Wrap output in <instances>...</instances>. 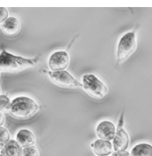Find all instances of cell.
Wrapping results in <instances>:
<instances>
[{"mask_svg": "<svg viewBox=\"0 0 152 156\" xmlns=\"http://www.w3.org/2000/svg\"><path fill=\"white\" fill-rule=\"evenodd\" d=\"M38 63V58H24L12 54L2 50L0 56V68L2 72H18L23 69L33 68Z\"/></svg>", "mask_w": 152, "mask_h": 156, "instance_id": "obj_1", "label": "cell"}, {"mask_svg": "<svg viewBox=\"0 0 152 156\" xmlns=\"http://www.w3.org/2000/svg\"><path fill=\"white\" fill-rule=\"evenodd\" d=\"M39 109V105L33 98L27 96H20L12 101L9 113L16 119L24 120L36 115Z\"/></svg>", "mask_w": 152, "mask_h": 156, "instance_id": "obj_2", "label": "cell"}, {"mask_svg": "<svg viewBox=\"0 0 152 156\" xmlns=\"http://www.w3.org/2000/svg\"><path fill=\"white\" fill-rule=\"evenodd\" d=\"M136 48H137L136 34L134 32L125 33L119 39L117 46V52H116L117 62L118 64L123 63L124 60H126L135 51Z\"/></svg>", "mask_w": 152, "mask_h": 156, "instance_id": "obj_3", "label": "cell"}, {"mask_svg": "<svg viewBox=\"0 0 152 156\" xmlns=\"http://www.w3.org/2000/svg\"><path fill=\"white\" fill-rule=\"evenodd\" d=\"M82 84L86 93L95 98H103L108 94L107 85L93 74L85 75L82 77Z\"/></svg>", "mask_w": 152, "mask_h": 156, "instance_id": "obj_4", "label": "cell"}, {"mask_svg": "<svg viewBox=\"0 0 152 156\" xmlns=\"http://www.w3.org/2000/svg\"><path fill=\"white\" fill-rule=\"evenodd\" d=\"M50 80L57 86L62 88H83L82 83L77 81L70 73L68 71H57L48 72Z\"/></svg>", "mask_w": 152, "mask_h": 156, "instance_id": "obj_5", "label": "cell"}, {"mask_svg": "<svg viewBox=\"0 0 152 156\" xmlns=\"http://www.w3.org/2000/svg\"><path fill=\"white\" fill-rule=\"evenodd\" d=\"M70 58L66 51H57L50 55L48 67L53 72L64 71L69 65Z\"/></svg>", "mask_w": 152, "mask_h": 156, "instance_id": "obj_6", "label": "cell"}, {"mask_svg": "<svg viewBox=\"0 0 152 156\" xmlns=\"http://www.w3.org/2000/svg\"><path fill=\"white\" fill-rule=\"evenodd\" d=\"M124 113L121 114L120 119L118 122V126L117 128L116 136L113 139V147L115 152H121L125 151L129 146V135L127 132L124 129Z\"/></svg>", "mask_w": 152, "mask_h": 156, "instance_id": "obj_7", "label": "cell"}, {"mask_svg": "<svg viewBox=\"0 0 152 156\" xmlns=\"http://www.w3.org/2000/svg\"><path fill=\"white\" fill-rule=\"evenodd\" d=\"M95 131L99 139L110 141L114 139L117 132V128L113 122L109 121H102L97 125Z\"/></svg>", "mask_w": 152, "mask_h": 156, "instance_id": "obj_8", "label": "cell"}, {"mask_svg": "<svg viewBox=\"0 0 152 156\" xmlns=\"http://www.w3.org/2000/svg\"><path fill=\"white\" fill-rule=\"evenodd\" d=\"M0 28H1L2 32L6 34V36L13 37V36L18 35V33L21 29V25L19 20L16 17L12 16V17H8L3 22H1Z\"/></svg>", "mask_w": 152, "mask_h": 156, "instance_id": "obj_9", "label": "cell"}, {"mask_svg": "<svg viewBox=\"0 0 152 156\" xmlns=\"http://www.w3.org/2000/svg\"><path fill=\"white\" fill-rule=\"evenodd\" d=\"M91 147L97 156H109L113 154L114 147L110 141L97 139L91 144Z\"/></svg>", "mask_w": 152, "mask_h": 156, "instance_id": "obj_10", "label": "cell"}, {"mask_svg": "<svg viewBox=\"0 0 152 156\" xmlns=\"http://www.w3.org/2000/svg\"><path fill=\"white\" fill-rule=\"evenodd\" d=\"M16 141L23 148L34 146V145L36 144V136L29 129H22L16 134Z\"/></svg>", "mask_w": 152, "mask_h": 156, "instance_id": "obj_11", "label": "cell"}, {"mask_svg": "<svg viewBox=\"0 0 152 156\" xmlns=\"http://www.w3.org/2000/svg\"><path fill=\"white\" fill-rule=\"evenodd\" d=\"M23 149L16 140L11 139L1 148V155L3 156H22Z\"/></svg>", "mask_w": 152, "mask_h": 156, "instance_id": "obj_12", "label": "cell"}, {"mask_svg": "<svg viewBox=\"0 0 152 156\" xmlns=\"http://www.w3.org/2000/svg\"><path fill=\"white\" fill-rule=\"evenodd\" d=\"M131 156H152V146L147 143H141L135 146L130 153Z\"/></svg>", "mask_w": 152, "mask_h": 156, "instance_id": "obj_13", "label": "cell"}, {"mask_svg": "<svg viewBox=\"0 0 152 156\" xmlns=\"http://www.w3.org/2000/svg\"><path fill=\"white\" fill-rule=\"evenodd\" d=\"M0 99H1V106H0V110L1 113H6V112H9L10 107H11V101L10 98L6 95L2 94L0 96Z\"/></svg>", "mask_w": 152, "mask_h": 156, "instance_id": "obj_14", "label": "cell"}, {"mask_svg": "<svg viewBox=\"0 0 152 156\" xmlns=\"http://www.w3.org/2000/svg\"><path fill=\"white\" fill-rule=\"evenodd\" d=\"M1 129V137H0V147L2 148L3 146H5L8 141H10V134L9 131L4 128V127H0Z\"/></svg>", "mask_w": 152, "mask_h": 156, "instance_id": "obj_15", "label": "cell"}, {"mask_svg": "<svg viewBox=\"0 0 152 156\" xmlns=\"http://www.w3.org/2000/svg\"><path fill=\"white\" fill-rule=\"evenodd\" d=\"M22 156H39V152L35 146H29L23 148Z\"/></svg>", "mask_w": 152, "mask_h": 156, "instance_id": "obj_16", "label": "cell"}, {"mask_svg": "<svg viewBox=\"0 0 152 156\" xmlns=\"http://www.w3.org/2000/svg\"><path fill=\"white\" fill-rule=\"evenodd\" d=\"M8 18V10L5 7H1V17H0V21L3 22L4 20Z\"/></svg>", "mask_w": 152, "mask_h": 156, "instance_id": "obj_17", "label": "cell"}, {"mask_svg": "<svg viewBox=\"0 0 152 156\" xmlns=\"http://www.w3.org/2000/svg\"><path fill=\"white\" fill-rule=\"evenodd\" d=\"M112 156H131V154L126 151H121V152H114Z\"/></svg>", "mask_w": 152, "mask_h": 156, "instance_id": "obj_18", "label": "cell"}, {"mask_svg": "<svg viewBox=\"0 0 152 156\" xmlns=\"http://www.w3.org/2000/svg\"><path fill=\"white\" fill-rule=\"evenodd\" d=\"M4 122H5V116H4V113H1V122H0V125H1V127H3Z\"/></svg>", "mask_w": 152, "mask_h": 156, "instance_id": "obj_19", "label": "cell"}, {"mask_svg": "<svg viewBox=\"0 0 152 156\" xmlns=\"http://www.w3.org/2000/svg\"><path fill=\"white\" fill-rule=\"evenodd\" d=\"M0 156H3V155H1V154H0Z\"/></svg>", "mask_w": 152, "mask_h": 156, "instance_id": "obj_20", "label": "cell"}]
</instances>
